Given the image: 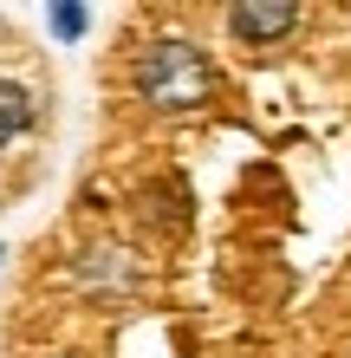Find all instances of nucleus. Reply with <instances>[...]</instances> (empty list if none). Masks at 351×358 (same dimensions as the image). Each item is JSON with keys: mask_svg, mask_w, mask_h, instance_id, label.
I'll list each match as a JSON object with an SVG mask.
<instances>
[{"mask_svg": "<svg viewBox=\"0 0 351 358\" xmlns=\"http://www.w3.org/2000/svg\"><path fill=\"white\" fill-rule=\"evenodd\" d=\"M209 92H215V72L189 39H156L137 59V98L156 111H195V104H209Z\"/></svg>", "mask_w": 351, "mask_h": 358, "instance_id": "nucleus-1", "label": "nucleus"}, {"mask_svg": "<svg viewBox=\"0 0 351 358\" xmlns=\"http://www.w3.org/2000/svg\"><path fill=\"white\" fill-rule=\"evenodd\" d=\"M52 33L59 39H78V33H85V7H52Z\"/></svg>", "mask_w": 351, "mask_h": 358, "instance_id": "nucleus-4", "label": "nucleus"}, {"mask_svg": "<svg viewBox=\"0 0 351 358\" xmlns=\"http://www.w3.org/2000/svg\"><path fill=\"white\" fill-rule=\"evenodd\" d=\"M27 131H33V98H27V85L0 78V143H13V137H27Z\"/></svg>", "mask_w": 351, "mask_h": 358, "instance_id": "nucleus-3", "label": "nucleus"}, {"mask_svg": "<svg viewBox=\"0 0 351 358\" xmlns=\"http://www.w3.org/2000/svg\"><path fill=\"white\" fill-rule=\"evenodd\" d=\"M299 27V7L293 0H241V7H228V33L234 39H280V33H293Z\"/></svg>", "mask_w": 351, "mask_h": 358, "instance_id": "nucleus-2", "label": "nucleus"}]
</instances>
